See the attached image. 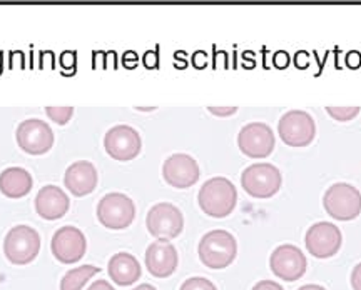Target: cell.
Masks as SVG:
<instances>
[{
	"label": "cell",
	"instance_id": "7a4b0ae2",
	"mask_svg": "<svg viewBox=\"0 0 361 290\" xmlns=\"http://www.w3.org/2000/svg\"><path fill=\"white\" fill-rule=\"evenodd\" d=\"M197 253L202 264L209 269H226L236 259L238 242L228 230L216 229L202 235Z\"/></svg>",
	"mask_w": 361,
	"mask_h": 290
},
{
	"label": "cell",
	"instance_id": "836d02e7",
	"mask_svg": "<svg viewBox=\"0 0 361 290\" xmlns=\"http://www.w3.org/2000/svg\"><path fill=\"white\" fill-rule=\"evenodd\" d=\"M133 290H156V289L152 287L151 284H142V285H139V287H135Z\"/></svg>",
	"mask_w": 361,
	"mask_h": 290
},
{
	"label": "cell",
	"instance_id": "8992f818",
	"mask_svg": "<svg viewBox=\"0 0 361 290\" xmlns=\"http://www.w3.org/2000/svg\"><path fill=\"white\" fill-rule=\"evenodd\" d=\"M146 227L149 234L157 240H173L179 237L184 229V217L174 203L159 202L149 208L146 217Z\"/></svg>",
	"mask_w": 361,
	"mask_h": 290
},
{
	"label": "cell",
	"instance_id": "ac0fdd59",
	"mask_svg": "<svg viewBox=\"0 0 361 290\" xmlns=\"http://www.w3.org/2000/svg\"><path fill=\"white\" fill-rule=\"evenodd\" d=\"M69 197L57 185H45L35 197V210L45 220H57L69 210Z\"/></svg>",
	"mask_w": 361,
	"mask_h": 290
},
{
	"label": "cell",
	"instance_id": "5bb4252c",
	"mask_svg": "<svg viewBox=\"0 0 361 290\" xmlns=\"http://www.w3.org/2000/svg\"><path fill=\"white\" fill-rule=\"evenodd\" d=\"M51 248L54 257L62 264H75L84 257L87 248V240L82 230L74 225H66L54 234Z\"/></svg>",
	"mask_w": 361,
	"mask_h": 290
},
{
	"label": "cell",
	"instance_id": "4316f807",
	"mask_svg": "<svg viewBox=\"0 0 361 290\" xmlns=\"http://www.w3.org/2000/svg\"><path fill=\"white\" fill-rule=\"evenodd\" d=\"M252 290H284L278 282H273V280H261L252 287Z\"/></svg>",
	"mask_w": 361,
	"mask_h": 290
},
{
	"label": "cell",
	"instance_id": "1f68e13d",
	"mask_svg": "<svg viewBox=\"0 0 361 290\" xmlns=\"http://www.w3.org/2000/svg\"><path fill=\"white\" fill-rule=\"evenodd\" d=\"M144 62H146V67H149V69H154V67H157V52H147Z\"/></svg>",
	"mask_w": 361,
	"mask_h": 290
},
{
	"label": "cell",
	"instance_id": "f546056e",
	"mask_svg": "<svg viewBox=\"0 0 361 290\" xmlns=\"http://www.w3.org/2000/svg\"><path fill=\"white\" fill-rule=\"evenodd\" d=\"M346 63H348V67H351V69H358V67L361 65V56L360 52H350L348 56H346Z\"/></svg>",
	"mask_w": 361,
	"mask_h": 290
},
{
	"label": "cell",
	"instance_id": "5b68a950",
	"mask_svg": "<svg viewBox=\"0 0 361 290\" xmlns=\"http://www.w3.org/2000/svg\"><path fill=\"white\" fill-rule=\"evenodd\" d=\"M323 206L333 219L353 220L361 214V192L350 184H333L324 194Z\"/></svg>",
	"mask_w": 361,
	"mask_h": 290
},
{
	"label": "cell",
	"instance_id": "9a60e30c",
	"mask_svg": "<svg viewBox=\"0 0 361 290\" xmlns=\"http://www.w3.org/2000/svg\"><path fill=\"white\" fill-rule=\"evenodd\" d=\"M200 165L188 153H174L166 158L162 165V177L176 189H189L200 180Z\"/></svg>",
	"mask_w": 361,
	"mask_h": 290
},
{
	"label": "cell",
	"instance_id": "8fae6325",
	"mask_svg": "<svg viewBox=\"0 0 361 290\" xmlns=\"http://www.w3.org/2000/svg\"><path fill=\"white\" fill-rule=\"evenodd\" d=\"M17 144L30 156H42L54 145V132L47 122L40 119H27L17 127Z\"/></svg>",
	"mask_w": 361,
	"mask_h": 290
},
{
	"label": "cell",
	"instance_id": "30bf717a",
	"mask_svg": "<svg viewBox=\"0 0 361 290\" xmlns=\"http://www.w3.org/2000/svg\"><path fill=\"white\" fill-rule=\"evenodd\" d=\"M341 230L331 222H316L306 232L305 246L316 259H329L341 248Z\"/></svg>",
	"mask_w": 361,
	"mask_h": 290
},
{
	"label": "cell",
	"instance_id": "83f0119b",
	"mask_svg": "<svg viewBox=\"0 0 361 290\" xmlns=\"http://www.w3.org/2000/svg\"><path fill=\"white\" fill-rule=\"evenodd\" d=\"M295 65L298 69H306V67L310 65V53L305 51L298 52L295 56Z\"/></svg>",
	"mask_w": 361,
	"mask_h": 290
},
{
	"label": "cell",
	"instance_id": "44dd1931",
	"mask_svg": "<svg viewBox=\"0 0 361 290\" xmlns=\"http://www.w3.org/2000/svg\"><path fill=\"white\" fill-rule=\"evenodd\" d=\"M99 272L101 269L96 265H80L78 269H72L62 277L61 290H80Z\"/></svg>",
	"mask_w": 361,
	"mask_h": 290
},
{
	"label": "cell",
	"instance_id": "52a82bcc",
	"mask_svg": "<svg viewBox=\"0 0 361 290\" xmlns=\"http://www.w3.org/2000/svg\"><path fill=\"white\" fill-rule=\"evenodd\" d=\"M135 206L130 197L119 192L104 196L97 203V219L104 227L121 230L129 227L134 222Z\"/></svg>",
	"mask_w": 361,
	"mask_h": 290
},
{
	"label": "cell",
	"instance_id": "ba28073f",
	"mask_svg": "<svg viewBox=\"0 0 361 290\" xmlns=\"http://www.w3.org/2000/svg\"><path fill=\"white\" fill-rule=\"evenodd\" d=\"M279 137L290 147H306L314 140V119L305 111L286 112L278 122Z\"/></svg>",
	"mask_w": 361,
	"mask_h": 290
},
{
	"label": "cell",
	"instance_id": "cb8c5ba5",
	"mask_svg": "<svg viewBox=\"0 0 361 290\" xmlns=\"http://www.w3.org/2000/svg\"><path fill=\"white\" fill-rule=\"evenodd\" d=\"M179 290H218L216 285L204 277H191L180 285Z\"/></svg>",
	"mask_w": 361,
	"mask_h": 290
},
{
	"label": "cell",
	"instance_id": "277c9868",
	"mask_svg": "<svg viewBox=\"0 0 361 290\" xmlns=\"http://www.w3.org/2000/svg\"><path fill=\"white\" fill-rule=\"evenodd\" d=\"M40 251V235L29 225H16L4 239V253L16 265L30 264Z\"/></svg>",
	"mask_w": 361,
	"mask_h": 290
},
{
	"label": "cell",
	"instance_id": "4dcf8cb0",
	"mask_svg": "<svg viewBox=\"0 0 361 290\" xmlns=\"http://www.w3.org/2000/svg\"><path fill=\"white\" fill-rule=\"evenodd\" d=\"M87 290H116L107 280H96Z\"/></svg>",
	"mask_w": 361,
	"mask_h": 290
},
{
	"label": "cell",
	"instance_id": "7402d4cb",
	"mask_svg": "<svg viewBox=\"0 0 361 290\" xmlns=\"http://www.w3.org/2000/svg\"><path fill=\"white\" fill-rule=\"evenodd\" d=\"M45 114L59 125H64L72 119L74 115V107H47Z\"/></svg>",
	"mask_w": 361,
	"mask_h": 290
},
{
	"label": "cell",
	"instance_id": "d6a6232c",
	"mask_svg": "<svg viewBox=\"0 0 361 290\" xmlns=\"http://www.w3.org/2000/svg\"><path fill=\"white\" fill-rule=\"evenodd\" d=\"M298 290H326L322 285H316V284H308V285H303V287H300Z\"/></svg>",
	"mask_w": 361,
	"mask_h": 290
},
{
	"label": "cell",
	"instance_id": "2e32d148",
	"mask_svg": "<svg viewBox=\"0 0 361 290\" xmlns=\"http://www.w3.org/2000/svg\"><path fill=\"white\" fill-rule=\"evenodd\" d=\"M178 251L171 242L156 240L146 251V267L152 277L166 279L171 277L178 269Z\"/></svg>",
	"mask_w": 361,
	"mask_h": 290
},
{
	"label": "cell",
	"instance_id": "ffe728a7",
	"mask_svg": "<svg viewBox=\"0 0 361 290\" xmlns=\"http://www.w3.org/2000/svg\"><path fill=\"white\" fill-rule=\"evenodd\" d=\"M32 175L22 167H11L0 174V192L8 198H20L32 189Z\"/></svg>",
	"mask_w": 361,
	"mask_h": 290
},
{
	"label": "cell",
	"instance_id": "603a6c76",
	"mask_svg": "<svg viewBox=\"0 0 361 290\" xmlns=\"http://www.w3.org/2000/svg\"><path fill=\"white\" fill-rule=\"evenodd\" d=\"M326 112L335 120L348 122L360 114V107H326Z\"/></svg>",
	"mask_w": 361,
	"mask_h": 290
},
{
	"label": "cell",
	"instance_id": "9c48e42d",
	"mask_svg": "<svg viewBox=\"0 0 361 290\" xmlns=\"http://www.w3.org/2000/svg\"><path fill=\"white\" fill-rule=\"evenodd\" d=\"M274 139L273 129L264 122H250L239 130L238 147L250 158H264L273 152Z\"/></svg>",
	"mask_w": 361,
	"mask_h": 290
},
{
	"label": "cell",
	"instance_id": "d4e9b609",
	"mask_svg": "<svg viewBox=\"0 0 361 290\" xmlns=\"http://www.w3.org/2000/svg\"><path fill=\"white\" fill-rule=\"evenodd\" d=\"M207 111H209L213 115L229 117V115L236 114L238 107H207Z\"/></svg>",
	"mask_w": 361,
	"mask_h": 290
},
{
	"label": "cell",
	"instance_id": "3957f363",
	"mask_svg": "<svg viewBox=\"0 0 361 290\" xmlns=\"http://www.w3.org/2000/svg\"><path fill=\"white\" fill-rule=\"evenodd\" d=\"M283 177L278 167L259 162L246 167L241 174L243 189L255 198H271L281 189Z\"/></svg>",
	"mask_w": 361,
	"mask_h": 290
},
{
	"label": "cell",
	"instance_id": "7c38bea8",
	"mask_svg": "<svg viewBox=\"0 0 361 290\" xmlns=\"http://www.w3.org/2000/svg\"><path fill=\"white\" fill-rule=\"evenodd\" d=\"M269 267L276 277L286 280V282H295L305 275L308 260L301 248L291 246V244H283L271 253Z\"/></svg>",
	"mask_w": 361,
	"mask_h": 290
},
{
	"label": "cell",
	"instance_id": "484cf974",
	"mask_svg": "<svg viewBox=\"0 0 361 290\" xmlns=\"http://www.w3.org/2000/svg\"><path fill=\"white\" fill-rule=\"evenodd\" d=\"M273 62H274V65L278 67V69H286L288 63H290V56H288L286 52L279 51V52L274 53Z\"/></svg>",
	"mask_w": 361,
	"mask_h": 290
},
{
	"label": "cell",
	"instance_id": "6da1fadb",
	"mask_svg": "<svg viewBox=\"0 0 361 290\" xmlns=\"http://www.w3.org/2000/svg\"><path fill=\"white\" fill-rule=\"evenodd\" d=\"M238 202V190L226 177H213L206 180L197 194V203L209 217L223 219L234 210Z\"/></svg>",
	"mask_w": 361,
	"mask_h": 290
},
{
	"label": "cell",
	"instance_id": "f1b7e54d",
	"mask_svg": "<svg viewBox=\"0 0 361 290\" xmlns=\"http://www.w3.org/2000/svg\"><path fill=\"white\" fill-rule=\"evenodd\" d=\"M351 287L353 290H361V262L351 272Z\"/></svg>",
	"mask_w": 361,
	"mask_h": 290
},
{
	"label": "cell",
	"instance_id": "d6986e66",
	"mask_svg": "<svg viewBox=\"0 0 361 290\" xmlns=\"http://www.w3.org/2000/svg\"><path fill=\"white\" fill-rule=\"evenodd\" d=\"M107 272H109L112 282L121 285V287H129L141 279L142 269L134 256L128 252H119L111 257Z\"/></svg>",
	"mask_w": 361,
	"mask_h": 290
},
{
	"label": "cell",
	"instance_id": "e0dca14e",
	"mask_svg": "<svg viewBox=\"0 0 361 290\" xmlns=\"http://www.w3.org/2000/svg\"><path fill=\"white\" fill-rule=\"evenodd\" d=\"M64 184L72 196L85 197L97 187V170L89 160H79L69 165L64 174Z\"/></svg>",
	"mask_w": 361,
	"mask_h": 290
},
{
	"label": "cell",
	"instance_id": "4fadbf2b",
	"mask_svg": "<svg viewBox=\"0 0 361 290\" xmlns=\"http://www.w3.org/2000/svg\"><path fill=\"white\" fill-rule=\"evenodd\" d=\"M104 149L116 160H133L142 149L141 135L130 125H116L107 130Z\"/></svg>",
	"mask_w": 361,
	"mask_h": 290
}]
</instances>
